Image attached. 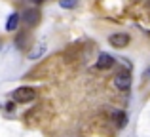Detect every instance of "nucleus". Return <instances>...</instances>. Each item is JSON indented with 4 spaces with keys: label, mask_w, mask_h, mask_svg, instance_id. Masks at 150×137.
<instances>
[{
    "label": "nucleus",
    "mask_w": 150,
    "mask_h": 137,
    "mask_svg": "<svg viewBox=\"0 0 150 137\" xmlns=\"http://www.w3.org/2000/svg\"><path fill=\"white\" fill-rule=\"evenodd\" d=\"M34 89L33 88H27V86H23V88H17L13 92V99L17 101V103H29V101L34 99Z\"/></svg>",
    "instance_id": "1"
},
{
    "label": "nucleus",
    "mask_w": 150,
    "mask_h": 137,
    "mask_svg": "<svg viewBox=\"0 0 150 137\" xmlns=\"http://www.w3.org/2000/svg\"><path fill=\"white\" fill-rule=\"evenodd\" d=\"M114 86H116L118 89H122V92L129 89V88H131V74H129L127 70L118 72L116 76H114Z\"/></svg>",
    "instance_id": "2"
},
{
    "label": "nucleus",
    "mask_w": 150,
    "mask_h": 137,
    "mask_svg": "<svg viewBox=\"0 0 150 137\" xmlns=\"http://www.w3.org/2000/svg\"><path fill=\"white\" fill-rule=\"evenodd\" d=\"M21 19L27 27H36L38 23H40V11H38L36 8H30V10H27L25 13L21 15Z\"/></svg>",
    "instance_id": "3"
},
{
    "label": "nucleus",
    "mask_w": 150,
    "mask_h": 137,
    "mask_svg": "<svg viewBox=\"0 0 150 137\" xmlns=\"http://www.w3.org/2000/svg\"><path fill=\"white\" fill-rule=\"evenodd\" d=\"M108 42L114 46V48H125V46H129V34H125V33L110 34Z\"/></svg>",
    "instance_id": "4"
},
{
    "label": "nucleus",
    "mask_w": 150,
    "mask_h": 137,
    "mask_svg": "<svg viewBox=\"0 0 150 137\" xmlns=\"http://www.w3.org/2000/svg\"><path fill=\"white\" fill-rule=\"evenodd\" d=\"M110 67H114V57L108 55V53H101L99 59H97V69L106 70V69H110Z\"/></svg>",
    "instance_id": "5"
},
{
    "label": "nucleus",
    "mask_w": 150,
    "mask_h": 137,
    "mask_svg": "<svg viewBox=\"0 0 150 137\" xmlns=\"http://www.w3.org/2000/svg\"><path fill=\"white\" fill-rule=\"evenodd\" d=\"M19 19H21V15L13 11V13H11L10 17H8V21H6V31H10V33H11V31H15V29H17Z\"/></svg>",
    "instance_id": "6"
},
{
    "label": "nucleus",
    "mask_w": 150,
    "mask_h": 137,
    "mask_svg": "<svg viewBox=\"0 0 150 137\" xmlns=\"http://www.w3.org/2000/svg\"><path fill=\"white\" fill-rule=\"evenodd\" d=\"M112 120H114V124H116L118 128H124L125 124H127V116H125L124 111H116L112 114Z\"/></svg>",
    "instance_id": "7"
},
{
    "label": "nucleus",
    "mask_w": 150,
    "mask_h": 137,
    "mask_svg": "<svg viewBox=\"0 0 150 137\" xmlns=\"http://www.w3.org/2000/svg\"><path fill=\"white\" fill-rule=\"evenodd\" d=\"M61 8H65V10H70V8H74L78 4V0H61Z\"/></svg>",
    "instance_id": "8"
},
{
    "label": "nucleus",
    "mask_w": 150,
    "mask_h": 137,
    "mask_svg": "<svg viewBox=\"0 0 150 137\" xmlns=\"http://www.w3.org/2000/svg\"><path fill=\"white\" fill-rule=\"evenodd\" d=\"M42 53H44V46H38L34 52H30V53H29V57H30V59H36V57H40V55H42Z\"/></svg>",
    "instance_id": "9"
},
{
    "label": "nucleus",
    "mask_w": 150,
    "mask_h": 137,
    "mask_svg": "<svg viewBox=\"0 0 150 137\" xmlns=\"http://www.w3.org/2000/svg\"><path fill=\"white\" fill-rule=\"evenodd\" d=\"M144 78H150V69H146V70H144Z\"/></svg>",
    "instance_id": "10"
},
{
    "label": "nucleus",
    "mask_w": 150,
    "mask_h": 137,
    "mask_svg": "<svg viewBox=\"0 0 150 137\" xmlns=\"http://www.w3.org/2000/svg\"><path fill=\"white\" fill-rule=\"evenodd\" d=\"M33 2H34V4H40V2H44V0H33Z\"/></svg>",
    "instance_id": "11"
}]
</instances>
